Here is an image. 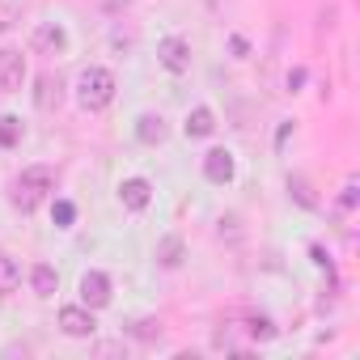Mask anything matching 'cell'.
<instances>
[{
    "label": "cell",
    "instance_id": "7402d4cb",
    "mask_svg": "<svg viewBox=\"0 0 360 360\" xmlns=\"http://www.w3.org/2000/svg\"><path fill=\"white\" fill-rule=\"evenodd\" d=\"M309 255H314V263H318V267H326V271H330V259H326V250H322V246H309Z\"/></svg>",
    "mask_w": 360,
    "mask_h": 360
},
{
    "label": "cell",
    "instance_id": "d6986e66",
    "mask_svg": "<svg viewBox=\"0 0 360 360\" xmlns=\"http://www.w3.org/2000/svg\"><path fill=\"white\" fill-rule=\"evenodd\" d=\"M339 204H343V208H356V178H352V183L343 187V195H339Z\"/></svg>",
    "mask_w": 360,
    "mask_h": 360
},
{
    "label": "cell",
    "instance_id": "30bf717a",
    "mask_svg": "<svg viewBox=\"0 0 360 360\" xmlns=\"http://www.w3.org/2000/svg\"><path fill=\"white\" fill-rule=\"evenodd\" d=\"M183 131H187V140H204V136L217 131V115H212L208 106H195V110L187 115V127H183Z\"/></svg>",
    "mask_w": 360,
    "mask_h": 360
},
{
    "label": "cell",
    "instance_id": "e0dca14e",
    "mask_svg": "<svg viewBox=\"0 0 360 360\" xmlns=\"http://www.w3.org/2000/svg\"><path fill=\"white\" fill-rule=\"evenodd\" d=\"M51 221L64 229V225H72V221H77V208H72L68 200H56V204H51Z\"/></svg>",
    "mask_w": 360,
    "mask_h": 360
},
{
    "label": "cell",
    "instance_id": "8992f818",
    "mask_svg": "<svg viewBox=\"0 0 360 360\" xmlns=\"http://www.w3.org/2000/svg\"><path fill=\"white\" fill-rule=\"evenodd\" d=\"M26 81V60L22 51H0V94H13Z\"/></svg>",
    "mask_w": 360,
    "mask_h": 360
},
{
    "label": "cell",
    "instance_id": "ffe728a7",
    "mask_svg": "<svg viewBox=\"0 0 360 360\" xmlns=\"http://www.w3.org/2000/svg\"><path fill=\"white\" fill-rule=\"evenodd\" d=\"M292 191H297V200H301V204H305V208H314V195H309V191H305V183H301V178H297V183H292Z\"/></svg>",
    "mask_w": 360,
    "mask_h": 360
},
{
    "label": "cell",
    "instance_id": "ba28073f",
    "mask_svg": "<svg viewBox=\"0 0 360 360\" xmlns=\"http://www.w3.org/2000/svg\"><path fill=\"white\" fill-rule=\"evenodd\" d=\"M119 200H123V208H131V212H144V208H148V200H153L148 178H127V183L119 187Z\"/></svg>",
    "mask_w": 360,
    "mask_h": 360
},
{
    "label": "cell",
    "instance_id": "8fae6325",
    "mask_svg": "<svg viewBox=\"0 0 360 360\" xmlns=\"http://www.w3.org/2000/svg\"><path fill=\"white\" fill-rule=\"evenodd\" d=\"M136 136H140L144 144H161V140H165V119H161V115H140V119H136Z\"/></svg>",
    "mask_w": 360,
    "mask_h": 360
},
{
    "label": "cell",
    "instance_id": "7a4b0ae2",
    "mask_svg": "<svg viewBox=\"0 0 360 360\" xmlns=\"http://www.w3.org/2000/svg\"><path fill=\"white\" fill-rule=\"evenodd\" d=\"M47 191H56V169H51V165H30V169H22V178H18L13 204L30 212V208H34Z\"/></svg>",
    "mask_w": 360,
    "mask_h": 360
},
{
    "label": "cell",
    "instance_id": "4fadbf2b",
    "mask_svg": "<svg viewBox=\"0 0 360 360\" xmlns=\"http://www.w3.org/2000/svg\"><path fill=\"white\" fill-rule=\"evenodd\" d=\"M30 284H34V292H39V297H51V292L60 288V276H56V267L39 263V267L30 271Z\"/></svg>",
    "mask_w": 360,
    "mask_h": 360
},
{
    "label": "cell",
    "instance_id": "5bb4252c",
    "mask_svg": "<svg viewBox=\"0 0 360 360\" xmlns=\"http://www.w3.org/2000/svg\"><path fill=\"white\" fill-rule=\"evenodd\" d=\"M183 255H187L183 238H165V242L157 246V263H161V267H178V263H183Z\"/></svg>",
    "mask_w": 360,
    "mask_h": 360
},
{
    "label": "cell",
    "instance_id": "603a6c76",
    "mask_svg": "<svg viewBox=\"0 0 360 360\" xmlns=\"http://www.w3.org/2000/svg\"><path fill=\"white\" fill-rule=\"evenodd\" d=\"M229 47H233V56H246V51H250V47H246V39H238V34L229 39Z\"/></svg>",
    "mask_w": 360,
    "mask_h": 360
},
{
    "label": "cell",
    "instance_id": "2e32d148",
    "mask_svg": "<svg viewBox=\"0 0 360 360\" xmlns=\"http://www.w3.org/2000/svg\"><path fill=\"white\" fill-rule=\"evenodd\" d=\"M22 144V119L18 115H0V148Z\"/></svg>",
    "mask_w": 360,
    "mask_h": 360
},
{
    "label": "cell",
    "instance_id": "44dd1931",
    "mask_svg": "<svg viewBox=\"0 0 360 360\" xmlns=\"http://www.w3.org/2000/svg\"><path fill=\"white\" fill-rule=\"evenodd\" d=\"M301 85H305V68H292V72H288V89H292V94H297V89H301Z\"/></svg>",
    "mask_w": 360,
    "mask_h": 360
},
{
    "label": "cell",
    "instance_id": "9c48e42d",
    "mask_svg": "<svg viewBox=\"0 0 360 360\" xmlns=\"http://www.w3.org/2000/svg\"><path fill=\"white\" fill-rule=\"evenodd\" d=\"M204 174H208V183H229L233 178V153L229 148H212L204 157Z\"/></svg>",
    "mask_w": 360,
    "mask_h": 360
},
{
    "label": "cell",
    "instance_id": "52a82bcc",
    "mask_svg": "<svg viewBox=\"0 0 360 360\" xmlns=\"http://www.w3.org/2000/svg\"><path fill=\"white\" fill-rule=\"evenodd\" d=\"M68 47V34H64V26H56V22H43L39 30H34V51H43V56H60Z\"/></svg>",
    "mask_w": 360,
    "mask_h": 360
},
{
    "label": "cell",
    "instance_id": "7c38bea8",
    "mask_svg": "<svg viewBox=\"0 0 360 360\" xmlns=\"http://www.w3.org/2000/svg\"><path fill=\"white\" fill-rule=\"evenodd\" d=\"M34 102H39V110H51V106L60 102V77L43 72V77H39V89H34Z\"/></svg>",
    "mask_w": 360,
    "mask_h": 360
},
{
    "label": "cell",
    "instance_id": "277c9868",
    "mask_svg": "<svg viewBox=\"0 0 360 360\" xmlns=\"http://www.w3.org/2000/svg\"><path fill=\"white\" fill-rule=\"evenodd\" d=\"M81 305H85V309L110 305V280H106L102 271H85V276H81Z\"/></svg>",
    "mask_w": 360,
    "mask_h": 360
},
{
    "label": "cell",
    "instance_id": "5b68a950",
    "mask_svg": "<svg viewBox=\"0 0 360 360\" xmlns=\"http://www.w3.org/2000/svg\"><path fill=\"white\" fill-rule=\"evenodd\" d=\"M60 330L72 335V339H89V335H94V309H85V305L60 309Z\"/></svg>",
    "mask_w": 360,
    "mask_h": 360
},
{
    "label": "cell",
    "instance_id": "3957f363",
    "mask_svg": "<svg viewBox=\"0 0 360 360\" xmlns=\"http://www.w3.org/2000/svg\"><path fill=\"white\" fill-rule=\"evenodd\" d=\"M157 64H161L165 72H187V68H191V43L178 39V34L161 39V43H157Z\"/></svg>",
    "mask_w": 360,
    "mask_h": 360
},
{
    "label": "cell",
    "instance_id": "ac0fdd59",
    "mask_svg": "<svg viewBox=\"0 0 360 360\" xmlns=\"http://www.w3.org/2000/svg\"><path fill=\"white\" fill-rule=\"evenodd\" d=\"M250 335H255V339H271V335H276V326H271L267 318H250Z\"/></svg>",
    "mask_w": 360,
    "mask_h": 360
},
{
    "label": "cell",
    "instance_id": "6da1fadb",
    "mask_svg": "<svg viewBox=\"0 0 360 360\" xmlns=\"http://www.w3.org/2000/svg\"><path fill=\"white\" fill-rule=\"evenodd\" d=\"M77 102L85 110H106L115 102V72L110 68H85L77 77Z\"/></svg>",
    "mask_w": 360,
    "mask_h": 360
},
{
    "label": "cell",
    "instance_id": "9a60e30c",
    "mask_svg": "<svg viewBox=\"0 0 360 360\" xmlns=\"http://www.w3.org/2000/svg\"><path fill=\"white\" fill-rule=\"evenodd\" d=\"M18 284H22V267L9 255H0V292H18Z\"/></svg>",
    "mask_w": 360,
    "mask_h": 360
}]
</instances>
